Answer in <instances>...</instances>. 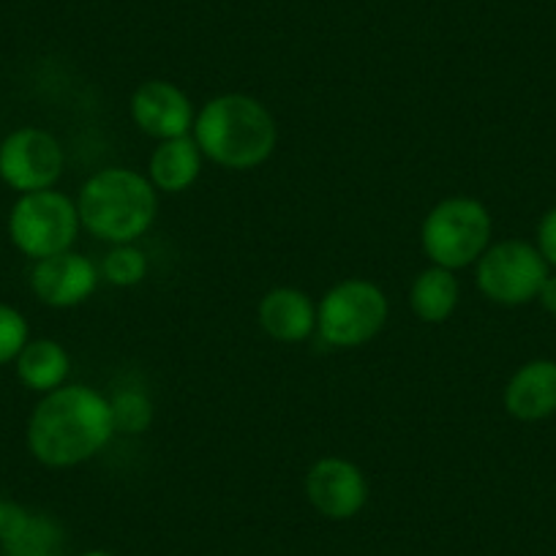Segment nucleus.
I'll return each mask as SVG.
<instances>
[{"label": "nucleus", "mask_w": 556, "mask_h": 556, "mask_svg": "<svg viewBox=\"0 0 556 556\" xmlns=\"http://www.w3.org/2000/svg\"><path fill=\"white\" fill-rule=\"evenodd\" d=\"M115 434L112 406L88 384H63L34 406L28 420V451L50 469L90 462Z\"/></svg>", "instance_id": "1"}, {"label": "nucleus", "mask_w": 556, "mask_h": 556, "mask_svg": "<svg viewBox=\"0 0 556 556\" xmlns=\"http://www.w3.org/2000/svg\"><path fill=\"white\" fill-rule=\"evenodd\" d=\"M191 137L202 156L224 169H256L278 146V123L260 99L245 93H222L197 112Z\"/></svg>", "instance_id": "2"}, {"label": "nucleus", "mask_w": 556, "mask_h": 556, "mask_svg": "<svg viewBox=\"0 0 556 556\" xmlns=\"http://www.w3.org/2000/svg\"><path fill=\"white\" fill-rule=\"evenodd\" d=\"M77 213L79 224L93 238L112 245L134 243L156 222L159 197L148 175L126 167H106L83 184Z\"/></svg>", "instance_id": "3"}, {"label": "nucleus", "mask_w": 556, "mask_h": 556, "mask_svg": "<svg viewBox=\"0 0 556 556\" xmlns=\"http://www.w3.org/2000/svg\"><path fill=\"white\" fill-rule=\"evenodd\" d=\"M489 207L475 197H447L437 202L420 227V245L431 265L462 270L475 265L491 245Z\"/></svg>", "instance_id": "4"}, {"label": "nucleus", "mask_w": 556, "mask_h": 556, "mask_svg": "<svg viewBox=\"0 0 556 556\" xmlns=\"http://www.w3.org/2000/svg\"><path fill=\"white\" fill-rule=\"evenodd\" d=\"M390 303L382 287L366 278H344L317 306V333L336 350H355L382 333Z\"/></svg>", "instance_id": "5"}, {"label": "nucleus", "mask_w": 556, "mask_h": 556, "mask_svg": "<svg viewBox=\"0 0 556 556\" xmlns=\"http://www.w3.org/2000/svg\"><path fill=\"white\" fill-rule=\"evenodd\" d=\"M79 227L77 202L55 189L20 194L9 213V238L34 262L72 251Z\"/></svg>", "instance_id": "6"}, {"label": "nucleus", "mask_w": 556, "mask_h": 556, "mask_svg": "<svg viewBox=\"0 0 556 556\" xmlns=\"http://www.w3.org/2000/svg\"><path fill=\"white\" fill-rule=\"evenodd\" d=\"M545 278H548V262L543 260L538 245L527 240H500L475 262L478 290L500 306H523L538 301Z\"/></svg>", "instance_id": "7"}, {"label": "nucleus", "mask_w": 556, "mask_h": 556, "mask_svg": "<svg viewBox=\"0 0 556 556\" xmlns=\"http://www.w3.org/2000/svg\"><path fill=\"white\" fill-rule=\"evenodd\" d=\"M63 148L50 131L23 126L0 142V180L20 194L45 191L61 180Z\"/></svg>", "instance_id": "8"}, {"label": "nucleus", "mask_w": 556, "mask_h": 556, "mask_svg": "<svg viewBox=\"0 0 556 556\" xmlns=\"http://www.w3.org/2000/svg\"><path fill=\"white\" fill-rule=\"evenodd\" d=\"M306 496L319 516L330 521H350L366 507L368 480L350 458L323 456L308 467Z\"/></svg>", "instance_id": "9"}, {"label": "nucleus", "mask_w": 556, "mask_h": 556, "mask_svg": "<svg viewBox=\"0 0 556 556\" xmlns=\"http://www.w3.org/2000/svg\"><path fill=\"white\" fill-rule=\"evenodd\" d=\"M101 281V270L77 251L39 260L30 270V290L45 306L74 308L88 301Z\"/></svg>", "instance_id": "10"}, {"label": "nucleus", "mask_w": 556, "mask_h": 556, "mask_svg": "<svg viewBox=\"0 0 556 556\" xmlns=\"http://www.w3.org/2000/svg\"><path fill=\"white\" fill-rule=\"evenodd\" d=\"M131 121L142 134L153 139L186 137L194 128V106L191 99L167 79H148L131 93Z\"/></svg>", "instance_id": "11"}, {"label": "nucleus", "mask_w": 556, "mask_h": 556, "mask_svg": "<svg viewBox=\"0 0 556 556\" xmlns=\"http://www.w3.org/2000/svg\"><path fill=\"white\" fill-rule=\"evenodd\" d=\"M260 328L281 344H301L317 330V303L295 287H276L256 306Z\"/></svg>", "instance_id": "12"}, {"label": "nucleus", "mask_w": 556, "mask_h": 556, "mask_svg": "<svg viewBox=\"0 0 556 556\" xmlns=\"http://www.w3.org/2000/svg\"><path fill=\"white\" fill-rule=\"evenodd\" d=\"M505 409L523 424L556 415V361L523 363L505 388Z\"/></svg>", "instance_id": "13"}, {"label": "nucleus", "mask_w": 556, "mask_h": 556, "mask_svg": "<svg viewBox=\"0 0 556 556\" xmlns=\"http://www.w3.org/2000/svg\"><path fill=\"white\" fill-rule=\"evenodd\" d=\"M202 173V151L191 134L175 139H162L148 162V180L156 191L180 194L191 189Z\"/></svg>", "instance_id": "14"}, {"label": "nucleus", "mask_w": 556, "mask_h": 556, "mask_svg": "<svg viewBox=\"0 0 556 556\" xmlns=\"http://www.w3.org/2000/svg\"><path fill=\"white\" fill-rule=\"evenodd\" d=\"M20 382L34 393H52V390L66 384L68 371H72V361L63 344L55 339H34L23 346V352L14 361Z\"/></svg>", "instance_id": "15"}, {"label": "nucleus", "mask_w": 556, "mask_h": 556, "mask_svg": "<svg viewBox=\"0 0 556 556\" xmlns=\"http://www.w3.org/2000/svg\"><path fill=\"white\" fill-rule=\"evenodd\" d=\"M458 295H462V287H458L456 273L447 270V267L431 265L417 273V278L412 281L409 306L417 319L440 325L456 312Z\"/></svg>", "instance_id": "16"}, {"label": "nucleus", "mask_w": 556, "mask_h": 556, "mask_svg": "<svg viewBox=\"0 0 556 556\" xmlns=\"http://www.w3.org/2000/svg\"><path fill=\"white\" fill-rule=\"evenodd\" d=\"M0 556H66V534L52 516L28 510L23 523L0 540Z\"/></svg>", "instance_id": "17"}, {"label": "nucleus", "mask_w": 556, "mask_h": 556, "mask_svg": "<svg viewBox=\"0 0 556 556\" xmlns=\"http://www.w3.org/2000/svg\"><path fill=\"white\" fill-rule=\"evenodd\" d=\"M148 276V256L146 251L137 249L134 243L112 245L110 254L101 262V278L112 287H137Z\"/></svg>", "instance_id": "18"}, {"label": "nucleus", "mask_w": 556, "mask_h": 556, "mask_svg": "<svg viewBox=\"0 0 556 556\" xmlns=\"http://www.w3.org/2000/svg\"><path fill=\"white\" fill-rule=\"evenodd\" d=\"M112 406V424L115 431H126V434H142L153 420V406L146 393L139 390H126L110 399Z\"/></svg>", "instance_id": "19"}, {"label": "nucleus", "mask_w": 556, "mask_h": 556, "mask_svg": "<svg viewBox=\"0 0 556 556\" xmlns=\"http://www.w3.org/2000/svg\"><path fill=\"white\" fill-rule=\"evenodd\" d=\"M30 341L28 319L14 306L0 303V366L17 361L23 346Z\"/></svg>", "instance_id": "20"}, {"label": "nucleus", "mask_w": 556, "mask_h": 556, "mask_svg": "<svg viewBox=\"0 0 556 556\" xmlns=\"http://www.w3.org/2000/svg\"><path fill=\"white\" fill-rule=\"evenodd\" d=\"M538 251L543 254V260L548 262V267H556V207L543 213L538 224Z\"/></svg>", "instance_id": "21"}, {"label": "nucleus", "mask_w": 556, "mask_h": 556, "mask_svg": "<svg viewBox=\"0 0 556 556\" xmlns=\"http://www.w3.org/2000/svg\"><path fill=\"white\" fill-rule=\"evenodd\" d=\"M538 301H540V306L545 308V312L554 314V317H556V276H551V273H548V278L543 281V287H540Z\"/></svg>", "instance_id": "22"}, {"label": "nucleus", "mask_w": 556, "mask_h": 556, "mask_svg": "<svg viewBox=\"0 0 556 556\" xmlns=\"http://www.w3.org/2000/svg\"><path fill=\"white\" fill-rule=\"evenodd\" d=\"M83 556H112L110 551H99V548H93V551H85Z\"/></svg>", "instance_id": "23"}]
</instances>
